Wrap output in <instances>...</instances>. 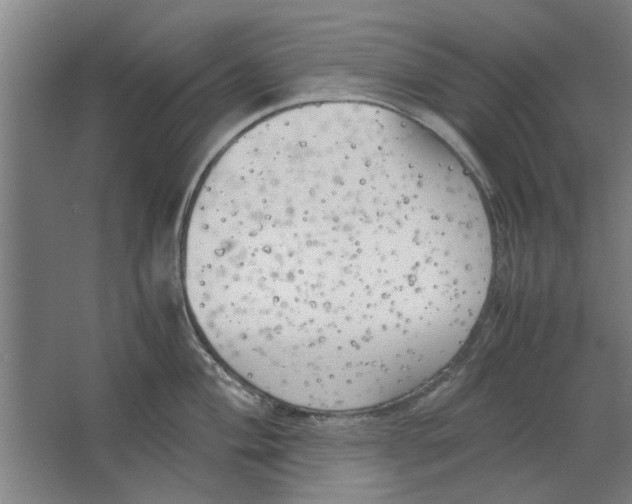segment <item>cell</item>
<instances>
[{"label":"cell","mask_w":632,"mask_h":504,"mask_svg":"<svg viewBox=\"0 0 632 504\" xmlns=\"http://www.w3.org/2000/svg\"><path fill=\"white\" fill-rule=\"evenodd\" d=\"M179 260L190 319L226 369L279 402L346 413L454 359L494 244L445 143L387 107L324 101L263 118L215 157Z\"/></svg>","instance_id":"6da1fadb"}]
</instances>
